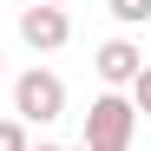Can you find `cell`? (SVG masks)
Instances as JSON below:
<instances>
[{"mask_svg": "<svg viewBox=\"0 0 151 151\" xmlns=\"http://www.w3.org/2000/svg\"><path fill=\"white\" fill-rule=\"evenodd\" d=\"M132 132H138V112L125 92H99L92 112H86V145L79 151H132Z\"/></svg>", "mask_w": 151, "mask_h": 151, "instance_id": "6da1fadb", "label": "cell"}, {"mask_svg": "<svg viewBox=\"0 0 151 151\" xmlns=\"http://www.w3.org/2000/svg\"><path fill=\"white\" fill-rule=\"evenodd\" d=\"M59 112H66V79H59V72L33 66V72L13 79V118L20 125H53Z\"/></svg>", "mask_w": 151, "mask_h": 151, "instance_id": "7a4b0ae2", "label": "cell"}, {"mask_svg": "<svg viewBox=\"0 0 151 151\" xmlns=\"http://www.w3.org/2000/svg\"><path fill=\"white\" fill-rule=\"evenodd\" d=\"M20 40H27L33 53H59V46L72 40V20L59 7H27V13H20Z\"/></svg>", "mask_w": 151, "mask_h": 151, "instance_id": "3957f363", "label": "cell"}, {"mask_svg": "<svg viewBox=\"0 0 151 151\" xmlns=\"http://www.w3.org/2000/svg\"><path fill=\"white\" fill-rule=\"evenodd\" d=\"M92 66H99V79H105V86H132L138 72H145V53H138L132 40H105V46L92 53Z\"/></svg>", "mask_w": 151, "mask_h": 151, "instance_id": "277c9868", "label": "cell"}, {"mask_svg": "<svg viewBox=\"0 0 151 151\" xmlns=\"http://www.w3.org/2000/svg\"><path fill=\"white\" fill-rule=\"evenodd\" d=\"M112 20H125V27H145V20H151V0H112Z\"/></svg>", "mask_w": 151, "mask_h": 151, "instance_id": "5b68a950", "label": "cell"}, {"mask_svg": "<svg viewBox=\"0 0 151 151\" xmlns=\"http://www.w3.org/2000/svg\"><path fill=\"white\" fill-rule=\"evenodd\" d=\"M0 151H33V145H27V125H20V118H0Z\"/></svg>", "mask_w": 151, "mask_h": 151, "instance_id": "8992f818", "label": "cell"}, {"mask_svg": "<svg viewBox=\"0 0 151 151\" xmlns=\"http://www.w3.org/2000/svg\"><path fill=\"white\" fill-rule=\"evenodd\" d=\"M132 112H145V118H151V66L132 79Z\"/></svg>", "mask_w": 151, "mask_h": 151, "instance_id": "52a82bcc", "label": "cell"}, {"mask_svg": "<svg viewBox=\"0 0 151 151\" xmlns=\"http://www.w3.org/2000/svg\"><path fill=\"white\" fill-rule=\"evenodd\" d=\"M33 7H59V13H66V7H72V0H33Z\"/></svg>", "mask_w": 151, "mask_h": 151, "instance_id": "ba28073f", "label": "cell"}, {"mask_svg": "<svg viewBox=\"0 0 151 151\" xmlns=\"http://www.w3.org/2000/svg\"><path fill=\"white\" fill-rule=\"evenodd\" d=\"M33 151H66V145H33Z\"/></svg>", "mask_w": 151, "mask_h": 151, "instance_id": "9c48e42d", "label": "cell"}]
</instances>
